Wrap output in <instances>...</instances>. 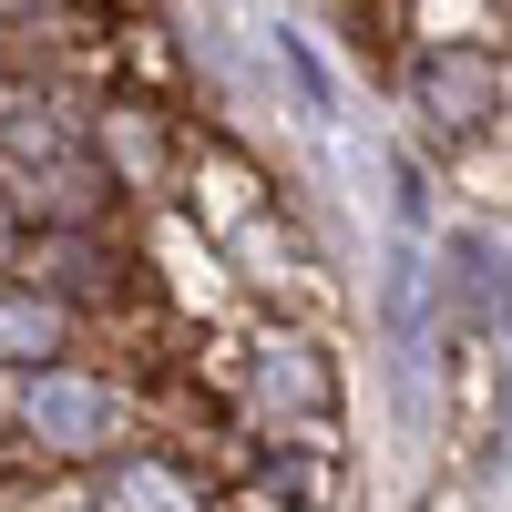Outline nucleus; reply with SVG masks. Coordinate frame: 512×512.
Returning a JSON list of instances; mask_svg holds the SVG:
<instances>
[{"label": "nucleus", "instance_id": "1", "mask_svg": "<svg viewBox=\"0 0 512 512\" xmlns=\"http://www.w3.org/2000/svg\"><path fill=\"white\" fill-rule=\"evenodd\" d=\"M123 441H144V390L113 359L72 349V359H41V369L0 379V472L82 482V472H103Z\"/></svg>", "mask_w": 512, "mask_h": 512}, {"label": "nucleus", "instance_id": "2", "mask_svg": "<svg viewBox=\"0 0 512 512\" xmlns=\"http://www.w3.org/2000/svg\"><path fill=\"white\" fill-rule=\"evenodd\" d=\"M226 420L246 441H297V451H338L349 431V379L318 328L256 318L246 338H226Z\"/></svg>", "mask_w": 512, "mask_h": 512}, {"label": "nucleus", "instance_id": "3", "mask_svg": "<svg viewBox=\"0 0 512 512\" xmlns=\"http://www.w3.org/2000/svg\"><path fill=\"white\" fill-rule=\"evenodd\" d=\"M400 103L420 113V134H441L461 164L512 144V31H482V41H420L400 62Z\"/></svg>", "mask_w": 512, "mask_h": 512}, {"label": "nucleus", "instance_id": "4", "mask_svg": "<svg viewBox=\"0 0 512 512\" xmlns=\"http://www.w3.org/2000/svg\"><path fill=\"white\" fill-rule=\"evenodd\" d=\"M21 277H31V287H52L82 328H103V318L123 328V308H154L144 256L123 246L113 226H82V236H21Z\"/></svg>", "mask_w": 512, "mask_h": 512}, {"label": "nucleus", "instance_id": "5", "mask_svg": "<svg viewBox=\"0 0 512 512\" xmlns=\"http://www.w3.org/2000/svg\"><path fill=\"white\" fill-rule=\"evenodd\" d=\"M72 512H226V482L205 472L185 441H123L103 472L72 482Z\"/></svg>", "mask_w": 512, "mask_h": 512}, {"label": "nucleus", "instance_id": "6", "mask_svg": "<svg viewBox=\"0 0 512 512\" xmlns=\"http://www.w3.org/2000/svg\"><path fill=\"white\" fill-rule=\"evenodd\" d=\"M21 236H31V226H21V205H11V195H0V277H11V267H21Z\"/></svg>", "mask_w": 512, "mask_h": 512}, {"label": "nucleus", "instance_id": "7", "mask_svg": "<svg viewBox=\"0 0 512 512\" xmlns=\"http://www.w3.org/2000/svg\"><path fill=\"white\" fill-rule=\"evenodd\" d=\"M41 11H72V0H0V21H41Z\"/></svg>", "mask_w": 512, "mask_h": 512}, {"label": "nucleus", "instance_id": "8", "mask_svg": "<svg viewBox=\"0 0 512 512\" xmlns=\"http://www.w3.org/2000/svg\"><path fill=\"white\" fill-rule=\"evenodd\" d=\"M0 72H11V21H0Z\"/></svg>", "mask_w": 512, "mask_h": 512}, {"label": "nucleus", "instance_id": "9", "mask_svg": "<svg viewBox=\"0 0 512 512\" xmlns=\"http://www.w3.org/2000/svg\"><path fill=\"white\" fill-rule=\"evenodd\" d=\"M502 21H512V0H502Z\"/></svg>", "mask_w": 512, "mask_h": 512}]
</instances>
